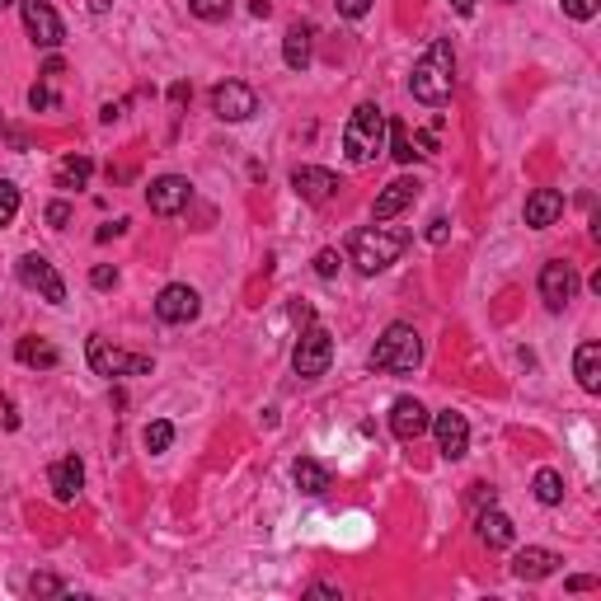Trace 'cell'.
<instances>
[{"mask_svg":"<svg viewBox=\"0 0 601 601\" xmlns=\"http://www.w3.org/2000/svg\"><path fill=\"white\" fill-rule=\"evenodd\" d=\"M451 80H456V57H451V43L437 38V43L418 57L414 76H409V90H414L418 104H447L451 99Z\"/></svg>","mask_w":601,"mask_h":601,"instance_id":"1","label":"cell"},{"mask_svg":"<svg viewBox=\"0 0 601 601\" xmlns=\"http://www.w3.org/2000/svg\"><path fill=\"white\" fill-rule=\"evenodd\" d=\"M404 245H409V235L404 231H390V226H367V231L353 235V263L357 273H386L390 263L404 254Z\"/></svg>","mask_w":601,"mask_h":601,"instance_id":"2","label":"cell"},{"mask_svg":"<svg viewBox=\"0 0 601 601\" xmlns=\"http://www.w3.org/2000/svg\"><path fill=\"white\" fill-rule=\"evenodd\" d=\"M381 146H386V113L376 104H357L348 127H343V151H348V160H353V165H367V160H376Z\"/></svg>","mask_w":601,"mask_h":601,"instance_id":"3","label":"cell"},{"mask_svg":"<svg viewBox=\"0 0 601 601\" xmlns=\"http://www.w3.org/2000/svg\"><path fill=\"white\" fill-rule=\"evenodd\" d=\"M423 362V343H418L414 324H390L381 343L371 348V367L376 371H414Z\"/></svg>","mask_w":601,"mask_h":601,"instance_id":"4","label":"cell"},{"mask_svg":"<svg viewBox=\"0 0 601 601\" xmlns=\"http://www.w3.org/2000/svg\"><path fill=\"white\" fill-rule=\"evenodd\" d=\"M329 362H334V339H329V329H324V324H306L301 339H296V348H292L296 376H301V381H315V376L329 371Z\"/></svg>","mask_w":601,"mask_h":601,"instance_id":"5","label":"cell"},{"mask_svg":"<svg viewBox=\"0 0 601 601\" xmlns=\"http://www.w3.org/2000/svg\"><path fill=\"white\" fill-rule=\"evenodd\" d=\"M90 367H94V376H108V381H118V376H151V357L123 353V348H113L108 339L94 334L90 339Z\"/></svg>","mask_w":601,"mask_h":601,"instance_id":"6","label":"cell"},{"mask_svg":"<svg viewBox=\"0 0 601 601\" xmlns=\"http://www.w3.org/2000/svg\"><path fill=\"white\" fill-rule=\"evenodd\" d=\"M212 113L221 123H249L259 113V94L249 90L245 80H221L212 90Z\"/></svg>","mask_w":601,"mask_h":601,"instance_id":"7","label":"cell"},{"mask_svg":"<svg viewBox=\"0 0 601 601\" xmlns=\"http://www.w3.org/2000/svg\"><path fill=\"white\" fill-rule=\"evenodd\" d=\"M19 282L29 287V292H38L47 301V306H62L66 301V282H62V273L52 268V263L43 259V254H24L19 259Z\"/></svg>","mask_w":601,"mask_h":601,"instance_id":"8","label":"cell"},{"mask_svg":"<svg viewBox=\"0 0 601 601\" xmlns=\"http://www.w3.org/2000/svg\"><path fill=\"white\" fill-rule=\"evenodd\" d=\"M19 15H24V29H29V38L38 47H62L66 29H62V19H57V10L47 5V0H19Z\"/></svg>","mask_w":601,"mask_h":601,"instance_id":"9","label":"cell"},{"mask_svg":"<svg viewBox=\"0 0 601 601\" xmlns=\"http://www.w3.org/2000/svg\"><path fill=\"white\" fill-rule=\"evenodd\" d=\"M573 296H578V273H573V263L550 259L540 268V301L550 310H564Z\"/></svg>","mask_w":601,"mask_h":601,"instance_id":"10","label":"cell"},{"mask_svg":"<svg viewBox=\"0 0 601 601\" xmlns=\"http://www.w3.org/2000/svg\"><path fill=\"white\" fill-rule=\"evenodd\" d=\"M188 198H193V184H188L184 174H160L151 188H146V202H151L155 216H174L184 212Z\"/></svg>","mask_w":601,"mask_h":601,"instance_id":"11","label":"cell"},{"mask_svg":"<svg viewBox=\"0 0 601 601\" xmlns=\"http://www.w3.org/2000/svg\"><path fill=\"white\" fill-rule=\"evenodd\" d=\"M198 310H202L198 292H193V287H184V282H170L165 292L155 296V315H160L165 324H188V320H198Z\"/></svg>","mask_w":601,"mask_h":601,"instance_id":"12","label":"cell"},{"mask_svg":"<svg viewBox=\"0 0 601 601\" xmlns=\"http://www.w3.org/2000/svg\"><path fill=\"white\" fill-rule=\"evenodd\" d=\"M428 428L437 432V451H442L447 461H461L465 451H470V423H465V414H456V409L437 414Z\"/></svg>","mask_w":601,"mask_h":601,"instance_id":"13","label":"cell"},{"mask_svg":"<svg viewBox=\"0 0 601 601\" xmlns=\"http://www.w3.org/2000/svg\"><path fill=\"white\" fill-rule=\"evenodd\" d=\"M428 423H432V414L414 395H400V400L390 404V432H395L400 442H418V437L428 432Z\"/></svg>","mask_w":601,"mask_h":601,"instance_id":"14","label":"cell"},{"mask_svg":"<svg viewBox=\"0 0 601 601\" xmlns=\"http://www.w3.org/2000/svg\"><path fill=\"white\" fill-rule=\"evenodd\" d=\"M559 564H564V559H559L555 550H536V545H526V550L512 555V578H522V583H540V578L559 573Z\"/></svg>","mask_w":601,"mask_h":601,"instance_id":"15","label":"cell"},{"mask_svg":"<svg viewBox=\"0 0 601 601\" xmlns=\"http://www.w3.org/2000/svg\"><path fill=\"white\" fill-rule=\"evenodd\" d=\"M47 479H52L57 503H76L80 489H85V465H80V456H62V461H52Z\"/></svg>","mask_w":601,"mask_h":601,"instance_id":"16","label":"cell"},{"mask_svg":"<svg viewBox=\"0 0 601 601\" xmlns=\"http://www.w3.org/2000/svg\"><path fill=\"white\" fill-rule=\"evenodd\" d=\"M292 188H296V198L324 202V198H334V188H339V174H334V170H320V165H301V170L292 174Z\"/></svg>","mask_w":601,"mask_h":601,"instance_id":"17","label":"cell"},{"mask_svg":"<svg viewBox=\"0 0 601 601\" xmlns=\"http://www.w3.org/2000/svg\"><path fill=\"white\" fill-rule=\"evenodd\" d=\"M559 216H564V193H559V188H536V193L526 198V226H531V231L555 226Z\"/></svg>","mask_w":601,"mask_h":601,"instance_id":"18","label":"cell"},{"mask_svg":"<svg viewBox=\"0 0 601 601\" xmlns=\"http://www.w3.org/2000/svg\"><path fill=\"white\" fill-rule=\"evenodd\" d=\"M512 536H517V526H512L508 512H498L494 503H489V508L479 512V540H484L489 550H508Z\"/></svg>","mask_w":601,"mask_h":601,"instance_id":"19","label":"cell"},{"mask_svg":"<svg viewBox=\"0 0 601 601\" xmlns=\"http://www.w3.org/2000/svg\"><path fill=\"white\" fill-rule=\"evenodd\" d=\"M414 198H418V179H390L386 193L376 198V221H390V216H400Z\"/></svg>","mask_w":601,"mask_h":601,"instance_id":"20","label":"cell"},{"mask_svg":"<svg viewBox=\"0 0 601 601\" xmlns=\"http://www.w3.org/2000/svg\"><path fill=\"white\" fill-rule=\"evenodd\" d=\"M310 43H315V29L296 19L292 29H287V38H282V62L292 66V71H306L310 66Z\"/></svg>","mask_w":601,"mask_h":601,"instance_id":"21","label":"cell"},{"mask_svg":"<svg viewBox=\"0 0 601 601\" xmlns=\"http://www.w3.org/2000/svg\"><path fill=\"white\" fill-rule=\"evenodd\" d=\"M573 376H578V386L587 395H597L601 390V343H583L578 353H573Z\"/></svg>","mask_w":601,"mask_h":601,"instance_id":"22","label":"cell"},{"mask_svg":"<svg viewBox=\"0 0 601 601\" xmlns=\"http://www.w3.org/2000/svg\"><path fill=\"white\" fill-rule=\"evenodd\" d=\"M94 174V160L90 155H66L62 165H57V188H85Z\"/></svg>","mask_w":601,"mask_h":601,"instance_id":"23","label":"cell"},{"mask_svg":"<svg viewBox=\"0 0 601 601\" xmlns=\"http://www.w3.org/2000/svg\"><path fill=\"white\" fill-rule=\"evenodd\" d=\"M292 479H296V489H301V494H324V489H329V470H324L320 461H296V470H292Z\"/></svg>","mask_w":601,"mask_h":601,"instance_id":"24","label":"cell"},{"mask_svg":"<svg viewBox=\"0 0 601 601\" xmlns=\"http://www.w3.org/2000/svg\"><path fill=\"white\" fill-rule=\"evenodd\" d=\"M15 357L24 362V367H57V362H62V353H57L52 343H43V339H19Z\"/></svg>","mask_w":601,"mask_h":601,"instance_id":"25","label":"cell"},{"mask_svg":"<svg viewBox=\"0 0 601 601\" xmlns=\"http://www.w3.org/2000/svg\"><path fill=\"white\" fill-rule=\"evenodd\" d=\"M531 494H536L545 508H559V503H564V475H559V470H536Z\"/></svg>","mask_w":601,"mask_h":601,"instance_id":"26","label":"cell"},{"mask_svg":"<svg viewBox=\"0 0 601 601\" xmlns=\"http://www.w3.org/2000/svg\"><path fill=\"white\" fill-rule=\"evenodd\" d=\"M141 442H146V451H151V456H160V451H170V442H174V423H165V418H155V423H146V432H141Z\"/></svg>","mask_w":601,"mask_h":601,"instance_id":"27","label":"cell"},{"mask_svg":"<svg viewBox=\"0 0 601 601\" xmlns=\"http://www.w3.org/2000/svg\"><path fill=\"white\" fill-rule=\"evenodd\" d=\"M188 10H193L202 24H221V19H231L235 0H188Z\"/></svg>","mask_w":601,"mask_h":601,"instance_id":"28","label":"cell"},{"mask_svg":"<svg viewBox=\"0 0 601 601\" xmlns=\"http://www.w3.org/2000/svg\"><path fill=\"white\" fill-rule=\"evenodd\" d=\"M390 155H395V160H400V165H409V160H414V141H409V127L404 123H390Z\"/></svg>","mask_w":601,"mask_h":601,"instance_id":"29","label":"cell"},{"mask_svg":"<svg viewBox=\"0 0 601 601\" xmlns=\"http://www.w3.org/2000/svg\"><path fill=\"white\" fill-rule=\"evenodd\" d=\"M19 216V188L10 179H0V226H10Z\"/></svg>","mask_w":601,"mask_h":601,"instance_id":"30","label":"cell"},{"mask_svg":"<svg viewBox=\"0 0 601 601\" xmlns=\"http://www.w3.org/2000/svg\"><path fill=\"white\" fill-rule=\"evenodd\" d=\"M597 10H601V0H564V15L578 19V24H583V19H597Z\"/></svg>","mask_w":601,"mask_h":601,"instance_id":"31","label":"cell"},{"mask_svg":"<svg viewBox=\"0 0 601 601\" xmlns=\"http://www.w3.org/2000/svg\"><path fill=\"white\" fill-rule=\"evenodd\" d=\"M29 592H33V597H57V592H62V583H57L52 573H33V578H29Z\"/></svg>","mask_w":601,"mask_h":601,"instance_id":"32","label":"cell"},{"mask_svg":"<svg viewBox=\"0 0 601 601\" xmlns=\"http://www.w3.org/2000/svg\"><path fill=\"white\" fill-rule=\"evenodd\" d=\"M66 221H71V202H52V207H47V226H52V231H62Z\"/></svg>","mask_w":601,"mask_h":601,"instance_id":"33","label":"cell"},{"mask_svg":"<svg viewBox=\"0 0 601 601\" xmlns=\"http://www.w3.org/2000/svg\"><path fill=\"white\" fill-rule=\"evenodd\" d=\"M315 273H320V278H334V273H339V254H334V249H320V254H315Z\"/></svg>","mask_w":601,"mask_h":601,"instance_id":"34","label":"cell"},{"mask_svg":"<svg viewBox=\"0 0 601 601\" xmlns=\"http://www.w3.org/2000/svg\"><path fill=\"white\" fill-rule=\"evenodd\" d=\"M447 235H451V221L447 216H432L428 221V245H447Z\"/></svg>","mask_w":601,"mask_h":601,"instance_id":"35","label":"cell"},{"mask_svg":"<svg viewBox=\"0 0 601 601\" xmlns=\"http://www.w3.org/2000/svg\"><path fill=\"white\" fill-rule=\"evenodd\" d=\"M90 282L99 287V292H108V287H118V268H108V263H99L90 273Z\"/></svg>","mask_w":601,"mask_h":601,"instance_id":"36","label":"cell"},{"mask_svg":"<svg viewBox=\"0 0 601 601\" xmlns=\"http://www.w3.org/2000/svg\"><path fill=\"white\" fill-rule=\"evenodd\" d=\"M334 5H339L343 19H362V15L371 10V0H334Z\"/></svg>","mask_w":601,"mask_h":601,"instance_id":"37","label":"cell"},{"mask_svg":"<svg viewBox=\"0 0 601 601\" xmlns=\"http://www.w3.org/2000/svg\"><path fill=\"white\" fill-rule=\"evenodd\" d=\"M52 104H57V94L47 90V85H33V90H29V108H33V113H38V108H52Z\"/></svg>","mask_w":601,"mask_h":601,"instance_id":"38","label":"cell"},{"mask_svg":"<svg viewBox=\"0 0 601 601\" xmlns=\"http://www.w3.org/2000/svg\"><path fill=\"white\" fill-rule=\"evenodd\" d=\"M597 587V578H587V573H573L569 578V592H592Z\"/></svg>","mask_w":601,"mask_h":601,"instance_id":"39","label":"cell"},{"mask_svg":"<svg viewBox=\"0 0 601 601\" xmlns=\"http://www.w3.org/2000/svg\"><path fill=\"white\" fill-rule=\"evenodd\" d=\"M310 597H339V587L334 583H310Z\"/></svg>","mask_w":601,"mask_h":601,"instance_id":"40","label":"cell"},{"mask_svg":"<svg viewBox=\"0 0 601 601\" xmlns=\"http://www.w3.org/2000/svg\"><path fill=\"white\" fill-rule=\"evenodd\" d=\"M127 221H113V226H99V240H113V235H123Z\"/></svg>","mask_w":601,"mask_h":601,"instance_id":"41","label":"cell"},{"mask_svg":"<svg viewBox=\"0 0 601 601\" xmlns=\"http://www.w3.org/2000/svg\"><path fill=\"white\" fill-rule=\"evenodd\" d=\"M62 71H66L62 57H47V66H43V76H47V80H52V76H62Z\"/></svg>","mask_w":601,"mask_h":601,"instance_id":"42","label":"cell"},{"mask_svg":"<svg viewBox=\"0 0 601 601\" xmlns=\"http://www.w3.org/2000/svg\"><path fill=\"white\" fill-rule=\"evenodd\" d=\"M99 118H104V123H118V118H123V104H104V113H99Z\"/></svg>","mask_w":601,"mask_h":601,"instance_id":"43","label":"cell"},{"mask_svg":"<svg viewBox=\"0 0 601 601\" xmlns=\"http://www.w3.org/2000/svg\"><path fill=\"white\" fill-rule=\"evenodd\" d=\"M475 503H494V489H489V484H475Z\"/></svg>","mask_w":601,"mask_h":601,"instance_id":"44","label":"cell"},{"mask_svg":"<svg viewBox=\"0 0 601 601\" xmlns=\"http://www.w3.org/2000/svg\"><path fill=\"white\" fill-rule=\"evenodd\" d=\"M475 5H479V0H451V10H456V15H470Z\"/></svg>","mask_w":601,"mask_h":601,"instance_id":"45","label":"cell"},{"mask_svg":"<svg viewBox=\"0 0 601 601\" xmlns=\"http://www.w3.org/2000/svg\"><path fill=\"white\" fill-rule=\"evenodd\" d=\"M249 10H254V15H259V19H268V10H273V0H254Z\"/></svg>","mask_w":601,"mask_h":601,"instance_id":"46","label":"cell"},{"mask_svg":"<svg viewBox=\"0 0 601 601\" xmlns=\"http://www.w3.org/2000/svg\"><path fill=\"white\" fill-rule=\"evenodd\" d=\"M90 10H94V15H108V10H113V0H90Z\"/></svg>","mask_w":601,"mask_h":601,"instance_id":"47","label":"cell"},{"mask_svg":"<svg viewBox=\"0 0 601 601\" xmlns=\"http://www.w3.org/2000/svg\"><path fill=\"white\" fill-rule=\"evenodd\" d=\"M5 5H15V0H0V10H5Z\"/></svg>","mask_w":601,"mask_h":601,"instance_id":"48","label":"cell"}]
</instances>
